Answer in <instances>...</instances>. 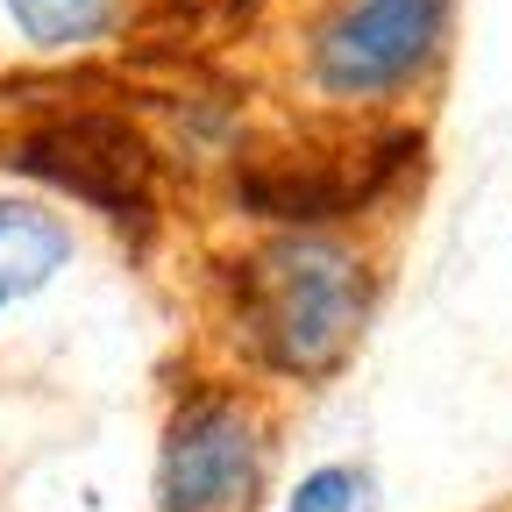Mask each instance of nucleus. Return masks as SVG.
<instances>
[{"mask_svg":"<svg viewBox=\"0 0 512 512\" xmlns=\"http://www.w3.org/2000/svg\"><path fill=\"white\" fill-rule=\"evenodd\" d=\"M228 306H235V335L249 342L256 363L313 384L356 349L370 320V271L356 249L292 228L235 264Z\"/></svg>","mask_w":512,"mask_h":512,"instance_id":"f257e3e1","label":"nucleus"},{"mask_svg":"<svg viewBox=\"0 0 512 512\" xmlns=\"http://www.w3.org/2000/svg\"><path fill=\"white\" fill-rule=\"evenodd\" d=\"M8 164L107 221H143L157 200L150 143L121 114H50L8 143Z\"/></svg>","mask_w":512,"mask_h":512,"instance_id":"f03ea898","label":"nucleus"},{"mask_svg":"<svg viewBox=\"0 0 512 512\" xmlns=\"http://www.w3.org/2000/svg\"><path fill=\"white\" fill-rule=\"evenodd\" d=\"M264 420L235 392L185 399L157 448V505L164 512H249L264 491Z\"/></svg>","mask_w":512,"mask_h":512,"instance_id":"7ed1b4c3","label":"nucleus"},{"mask_svg":"<svg viewBox=\"0 0 512 512\" xmlns=\"http://www.w3.org/2000/svg\"><path fill=\"white\" fill-rule=\"evenodd\" d=\"M448 0H349L313 36V86L328 100H384L434 57Z\"/></svg>","mask_w":512,"mask_h":512,"instance_id":"20e7f679","label":"nucleus"},{"mask_svg":"<svg viewBox=\"0 0 512 512\" xmlns=\"http://www.w3.org/2000/svg\"><path fill=\"white\" fill-rule=\"evenodd\" d=\"M72 264V228L43 200H0V320L29 306Z\"/></svg>","mask_w":512,"mask_h":512,"instance_id":"39448f33","label":"nucleus"},{"mask_svg":"<svg viewBox=\"0 0 512 512\" xmlns=\"http://www.w3.org/2000/svg\"><path fill=\"white\" fill-rule=\"evenodd\" d=\"M8 15L36 50H79L121 22V0H8Z\"/></svg>","mask_w":512,"mask_h":512,"instance_id":"423d86ee","label":"nucleus"},{"mask_svg":"<svg viewBox=\"0 0 512 512\" xmlns=\"http://www.w3.org/2000/svg\"><path fill=\"white\" fill-rule=\"evenodd\" d=\"M285 512H370V470L356 463H320L292 484Z\"/></svg>","mask_w":512,"mask_h":512,"instance_id":"0eeeda50","label":"nucleus"}]
</instances>
